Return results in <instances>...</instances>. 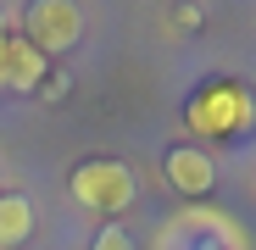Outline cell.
<instances>
[{
  "label": "cell",
  "instance_id": "7",
  "mask_svg": "<svg viewBox=\"0 0 256 250\" xmlns=\"http://www.w3.org/2000/svg\"><path fill=\"white\" fill-rule=\"evenodd\" d=\"M90 250H134V239H128V228H117V223H106L100 234H95V245Z\"/></svg>",
  "mask_w": 256,
  "mask_h": 250
},
{
  "label": "cell",
  "instance_id": "8",
  "mask_svg": "<svg viewBox=\"0 0 256 250\" xmlns=\"http://www.w3.org/2000/svg\"><path fill=\"white\" fill-rule=\"evenodd\" d=\"M6 45H12V17L0 11V61H6Z\"/></svg>",
  "mask_w": 256,
  "mask_h": 250
},
{
  "label": "cell",
  "instance_id": "4",
  "mask_svg": "<svg viewBox=\"0 0 256 250\" xmlns=\"http://www.w3.org/2000/svg\"><path fill=\"white\" fill-rule=\"evenodd\" d=\"M167 184H173L178 195H206L212 184H218V167H212V156L195 150V145H173L167 150Z\"/></svg>",
  "mask_w": 256,
  "mask_h": 250
},
{
  "label": "cell",
  "instance_id": "2",
  "mask_svg": "<svg viewBox=\"0 0 256 250\" xmlns=\"http://www.w3.org/2000/svg\"><path fill=\"white\" fill-rule=\"evenodd\" d=\"M22 28H28V45H34L39 56H62V50L78 45L84 11L72 6V0H34L28 17H22Z\"/></svg>",
  "mask_w": 256,
  "mask_h": 250
},
{
  "label": "cell",
  "instance_id": "6",
  "mask_svg": "<svg viewBox=\"0 0 256 250\" xmlns=\"http://www.w3.org/2000/svg\"><path fill=\"white\" fill-rule=\"evenodd\" d=\"M28 234H34V206H28V195H6V189H0V250L22 245Z\"/></svg>",
  "mask_w": 256,
  "mask_h": 250
},
{
  "label": "cell",
  "instance_id": "3",
  "mask_svg": "<svg viewBox=\"0 0 256 250\" xmlns=\"http://www.w3.org/2000/svg\"><path fill=\"white\" fill-rule=\"evenodd\" d=\"M250 117V106H245V95L234 89V83H218V89H206L200 95V106H195V122L200 128H212V134H240V122Z\"/></svg>",
  "mask_w": 256,
  "mask_h": 250
},
{
  "label": "cell",
  "instance_id": "5",
  "mask_svg": "<svg viewBox=\"0 0 256 250\" xmlns=\"http://www.w3.org/2000/svg\"><path fill=\"white\" fill-rule=\"evenodd\" d=\"M39 78H45V56H39L28 39L12 33L6 61H0V83H6V89H39Z\"/></svg>",
  "mask_w": 256,
  "mask_h": 250
},
{
  "label": "cell",
  "instance_id": "1",
  "mask_svg": "<svg viewBox=\"0 0 256 250\" xmlns=\"http://www.w3.org/2000/svg\"><path fill=\"white\" fill-rule=\"evenodd\" d=\"M72 200L90 206V212H122L134 200V173L112 156H95V161H78L72 167Z\"/></svg>",
  "mask_w": 256,
  "mask_h": 250
}]
</instances>
